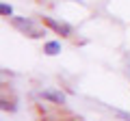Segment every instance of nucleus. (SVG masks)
Segmentation results:
<instances>
[{"instance_id": "obj_3", "label": "nucleus", "mask_w": 130, "mask_h": 121, "mask_svg": "<svg viewBox=\"0 0 130 121\" xmlns=\"http://www.w3.org/2000/svg\"><path fill=\"white\" fill-rule=\"evenodd\" d=\"M41 97L50 99V102H54V104H65V95L61 93V91H50V89H46V91H41Z\"/></svg>"}, {"instance_id": "obj_2", "label": "nucleus", "mask_w": 130, "mask_h": 121, "mask_svg": "<svg viewBox=\"0 0 130 121\" xmlns=\"http://www.w3.org/2000/svg\"><path fill=\"white\" fill-rule=\"evenodd\" d=\"M43 24L50 26L54 33L63 35V37H70V35H72V26H70V24H65V22H56V19H52V17H43Z\"/></svg>"}, {"instance_id": "obj_4", "label": "nucleus", "mask_w": 130, "mask_h": 121, "mask_svg": "<svg viewBox=\"0 0 130 121\" xmlns=\"http://www.w3.org/2000/svg\"><path fill=\"white\" fill-rule=\"evenodd\" d=\"M43 52H46V54H50V56L59 54V52H61V43H59V41H48L46 46H43Z\"/></svg>"}, {"instance_id": "obj_5", "label": "nucleus", "mask_w": 130, "mask_h": 121, "mask_svg": "<svg viewBox=\"0 0 130 121\" xmlns=\"http://www.w3.org/2000/svg\"><path fill=\"white\" fill-rule=\"evenodd\" d=\"M0 13H2V17H11V15H13V7L7 5V2H2V5H0Z\"/></svg>"}, {"instance_id": "obj_1", "label": "nucleus", "mask_w": 130, "mask_h": 121, "mask_svg": "<svg viewBox=\"0 0 130 121\" xmlns=\"http://www.w3.org/2000/svg\"><path fill=\"white\" fill-rule=\"evenodd\" d=\"M11 24L18 28L20 33L28 35V37H41V35H43L41 30L35 26V22H32V19H28V17H11Z\"/></svg>"}]
</instances>
